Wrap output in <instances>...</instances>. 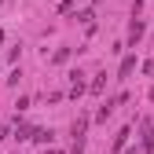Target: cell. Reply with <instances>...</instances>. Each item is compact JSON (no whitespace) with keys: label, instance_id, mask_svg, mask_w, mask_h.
<instances>
[{"label":"cell","instance_id":"obj_12","mask_svg":"<svg viewBox=\"0 0 154 154\" xmlns=\"http://www.w3.org/2000/svg\"><path fill=\"white\" fill-rule=\"evenodd\" d=\"M121 154H136V147H128V150H121Z\"/></svg>","mask_w":154,"mask_h":154},{"label":"cell","instance_id":"obj_1","mask_svg":"<svg viewBox=\"0 0 154 154\" xmlns=\"http://www.w3.org/2000/svg\"><path fill=\"white\" fill-rule=\"evenodd\" d=\"M85 128H88V118H77L73 128H70V132H73V154L85 150Z\"/></svg>","mask_w":154,"mask_h":154},{"label":"cell","instance_id":"obj_3","mask_svg":"<svg viewBox=\"0 0 154 154\" xmlns=\"http://www.w3.org/2000/svg\"><path fill=\"white\" fill-rule=\"evenodd\" d=\"M70 77H73V81H70V99H81V95L88 92V85L81 81V77H85V73H81V70H73Z\"/></svg>","mask_w":154,"mask_h":154},{"label":"cell","instance_id":"obj_8","mask_svg":"<svg viewBox=\"0 0 154 154\" xmlns=\"http://www.w3.org/2000/svg\"><path fill=\"white\" fill-rule=\"evenodd\" d=\"M128 136H132V128H121L118 136H114V143H110V150L118 154V150H125V143H128Z\"/></svg>","mask_w":154,"mask_h":154},{"label":"cell","instance_id":"obj_5","mask_svg":"<svg viewBox=\"0 0 154 154\" xmlns=\"http://www.w3.org/2000/svg\"><path fill=\"white\" fill-rule=\"evenodd\" d=\"M132 70H136V55H125V59H121V66H118V81H128V77H132Z\"/></svg>","mask_w":154,"mask_h":154},{"label":"cell","instance_id":"obj_7","mask_svg":"<svg viewBox=\"0 0 154 154\" xmlns=\"http://www.w3.org/2000/svg\"><path fill=\"white\" fill-rule=\"evenodd\" d=\"M29 140H37V143H48V147H51L55 132H51V128H33V132H29Z\"/></svg>","mask_w":154,"mask_h":154},{"label":"cell","instance_id":"obj_6","mask_svg":"<svg viewBox=\"0 0 154 154\" xmlns=\"http://www.w3.org/2000/svg\"><path fill=\"white\" fill-rule=\"evenodd\" d=\"M140 37H143V18L136 15V18H132V26H128V44L136 48V41H140Z\"/></svg>","mask_w":154,"mask_h":154},{"label":"cell","instance_id":"obj_14","mask_svg":"<svg viewBox=\"0 0 154 154\" xmlns=\"http://www.w3.org/2000/svg\"><path fill=\"white\" fill-rule=\"evenodd\" d=\"M150 99H154V85H150Z\"/></svg>","mask_w":154,"mask_h":154},{"label":"cell","instance_id":"obj_11","mask_svg":"<svg viewBox=\"0 0 154 154\" xmlns=\"http://www.w3.org/2000/svg\"><path fill=\"white\" fill-rule=\"evenodd\" d=\"M66 59H70V48H59V51L51 55V63H66Z\"/></svg>","mask_w":154,"mask_h":154},{"label":"cell","instance_id":"obj_13","mask_svg":"<svg viewBox=\"0 0 154 154\" xmlns=\"http://www.w3.org/2000/svg\"><path fill=\"white\" fill-rule=\"evenodd\" d=\"M44 154H63V150H51V147H48V150H44Z\"/></svg>","mask_w":154,"mask_h":154},{"label":"cell","instance_id":"obj_4","mask_svg":"<svg viewBox=\"0 0 154 154\" xmlns=\"http://www.w3.org/2000/svg\"><path fill=\"white\" fill-rule=\"evenodd\" d=\"M140 132H143V154H154V125L140 121Z\"/></svg>","mask_w":154,"mask_h":154},{"label":"cell","instance_id":"obj_9","mask_svg":"<svg viewBox=\"0 0 154 154\" xmlns=\"http://www.w3.org/2000/svg\"><path fill=\"white\" fill-rule=\"evenodd\" d=\"M103 85H106V73H95V77H92V85H88V92L99 95V92H103Z\"/></svg>","mask_w":154,"mask_h":154},{"label":"cell","instance_id":"obj_2","mask_svg":"<svg viewBox=\"0 0 154 154\" xmlns=\"http://www.w3.org/2000/svg\"><path fill=\"white\" fill-rule=\"evenodd\" d=\"M121 103H125V95H114V99H106V103H103L99 110H95V121H106V118H110V114L118 110Z\"/></svg>","mask_w":154,"mask_h":154},{"label":"cell","instance_id":"obj_10","mask_svg":"<svg viewBox=\"0 0 154 154\" xmlns=\"http://www.w3.org/2000/svg\"><path fill=\"white\" fill-rule=\"evenodd\" d=\"M29 132H33L29 125H22V121H15V136H18V140H29Z\"/></svg>","mask_w":154,"mask_h":154}]
</instances>
